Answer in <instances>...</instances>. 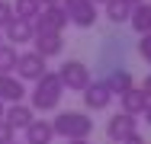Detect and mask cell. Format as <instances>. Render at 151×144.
Returning <instances> with one entry per match:
<instances>
[{
	"label": "cell",
	"instance_id": "6da1fadb",
	"mask_svg": "<svg viewBox=\"0 0 151 144\" xmlns=\"http://www.w3.org/2000/svg\"><path fill=\"white\" fill-rule=\"evenodd\" d=\"M61 96H64V83L58 80L55 71H45L29 90V106L32 112H52V109H58Z\"/></svg>",
	"mask_w": 151,
	"mask_h": 144
},
{
	"label": "cell",
	"instance_id": "7a4b0ae2",
	"mask_svg": "<svg viewBox=\"0 0 151 144\" xmlns=\"http://www.w3.org/2000/svg\"><path fill=\"white\" fill-rule=\"evenodd\" d=\"M52 128L55 135L64 138V141H81V138H90L93 135V118L87 112H58L52 118Z\"/></svg>",
	"mask_w": 151,
	"mask_h": 144
},
{
	"label": "cell",
	"instance_id": "3957f363",
	"mask_svg": "<svg viewBox=\"0 0 151 144\" xmlns=\"http://www.w3.org/2000/svg\"><path fill=\"white\" fill-rule=\"evenodd\" d=\"M64 26H68V13H64L61 3H55V6H42L39 16L32 19L35 35H61V29H64Z\"/></svg>",
	"mask_w": 151,
	"mask_h": 144
},
{
	"label": "cell",
	"instance_id": "277c9868",
	"mask_svg": "<svg viewBox=\"0 0 151 144\" xmlns=\"http://www.w3.org/2000/svg\"><path fill=\"white\" fill-rule=\"evenodd\" d=\"M58 80L64 83V90H74V93H84V86L90 83V67L84 64V61H77V58H71V61H64L58 71Z\"/></svg>",
	"mask_w": 151,
	"mask_h": 144
},
{
	"label": "cell",
	"instance_id": "5b68a950",
	"mask_svg": "<svg viewBox=\"0 0 151 144\" xmlns=\"http://www.w3.org/2000/svg\"><path fill=\"white\" fill-rule=\"evenodd\" d=\"M64 13H68V23H74L77 29H93L96 23V3L93 0H61Z\"/></svg>",
	"mask_w": 151,
	"mask_h": 144
},
{
	"label": "cell",
	"instance_id": "8992f818",
	"mask_svg": "<svg viewBox=\"0 0 151 144\" xmlns=\"http://www.w3.org/2000/svg\"><path fill=\"white\" fill-rule=\"evenodd\" d=\"M48 71V64H45V58L39 55V51H19V58H16V77L26 83V80H39L42 74Z\"/></svg>",
	"mask_w": 151,
	"mask_h": 144
},
{
	"label": "cell",
	"instance_id": "52a82bcc",
	"mask_svg": "<svg viewBox=\"0 0 151 144\" xmlns=\"http://www.w3.org/2000/svg\"><path fill=\"white\" fill-rule=\"evenodd\" d=\"M109 103H113V90L109 83L100 77V80H90V83L84 86V106L90 109V112H103V109H109Z\"/></svg>",
	"mask_w": 151,
	"mask_h": 144
},
{
	"label": "cell",
	"instance_id": "ba28073f",
	"mask_svg": "<svg viewBox=\"0 0 151 144\" xmlns=\"http://www.w3.org/2000/svg\"><path fill=\"white\" fill-rule=\"evenodd\" d=\"M135 131H138L135 115H129V112H116V115H109V122H106V138L113 144H122L125 138H132Z\"/></svg>",
	"mask_w": 151,
	"mask_h": 144
},
{
	"label": "cell",
	"instance_id": "9c48e42d",
	"mask_svg": "<svg viewBox=\"0 0 151 144\" xmlns=\"http://www.w3.org/2000/svg\"><path fill=\"white\" fill-rule=\"evenodd\" d=\"M32 38H35V29H32L29 19H10L6 26H3V42L6 45H29Z\"/></svg>",
	"mask_w": 151,
	"mask_h": 144
},
{
	"label": "cell",
	"instance_id": "30bf717a",
	"mask_svg": "<svg viewBox=\"0 0 151 144\" xmlns=\"http://www.w3.org/2000/svg\"><path fill=\"white\" fill-rule=\"evenodd\" d=\"M26 83L16 77V74H0V103L13 106V103H23L26 99Z\"/></svg>",
	"mask_w": 151,
	"mask_h": 144
},
{
	"label": "cell",
	"instance_id": "8fae6325",
	"mask_svg": "<svg viewBox=\"0 0 151 144\" xmlns=\"http://www.w3.org/2000/svg\"><path fill=\"white\" fill-rule=\"evenodd\" d=\"M32 118H35V112H32V106H26V103H13V106H6V115H3V122L16 131V128H29Z\"/></svg>",
	"mask_w": 151,
	"mask_h": 144
},
{
	"label": "cell",
	"instance_id": "7c38bea8",
	"mask_svg": "<svg viewBox=\"0 0 151 144\" xmlns=\"http://www.w3.org/2000/svg\"><path fill=\"white\" fill-rule=\"evenodd\" d=\"M55 138L58 135H55L48 118H32V125L26 128V144H52Z\"/></svg>",
	"mask_w": 151,
	"mask_h": 144
},
{
	"label": "cell",
	"instance_id": "4fadbf2b",
	"mask_svg": "<svg viewBox=\"0 0 151 144\" xmlns=\"http://www.w3.org/2000/svg\"><path fill=\"white\" fill-rule=\"evenodd\" d=\"M119 106H122V112H129V115H142L145 106H148V96H145L142 86H132V90H125L119 96Z\"/></svg>",
	"mask_w": 151,
	"mask_h": 144
},
{
	"label": "cell",
	"instance_id": "5bb4252c",
	"mask_svg": "<svg viewBox=\"0 0 151 144\" xmlns=\"http://www.w3.org/2000/svg\"><path fill=\"white\" fill-rule=\"evenodd\" d=\"M103 80L109 83L113 96H122L125 90H132V86H135V80H132V71H129V67H109V74H106Z\"/></svg>",
	"mask_w": 151,
	"mask_h": 144
},
{
	"label": "cell",
	"instance_id": "9a60e30c",
	"mask_svg": "<svg viewBox=\"0 0 151 144\" xmlns=\"http://www.w3.org/2000/svg\"><path fill=\"white\" fill-rule=\"evenodd\" d=\"M61 48H64V38H61V35H35V38H32V51H39L45 61H48V58H58Z\"/></svg>",
	"mask_w": 151,
	"mask_h": 144
},
{
	"label": "cell",
	"instance_id": "2e32d148",
	"mask_svg": "<svg viewBox=\"0 0 151 144\" xmlns=\"http://www.w3.org/2000/svg\"><path fill=\"white\" fill-rule=\"evenodd\" d=\"M129 26L135 29L138 35L151 32V3H135L132 13H129Z\"/></svg>",
	"mask_w": 151,
	"mask_h": 144
},
{
	"label": "cell",
	"instance_id": "e0dca14e",
	"mask_svg": "<svg viewBox=\"0 0 151 144\" xmlns=\"http://www.w3.org/2000/svg\"><path fill=\"white\" fill-rule=\"evenodd\" d=\"M103 6H106V19H109V23H116V26H119V23H129L132 6H129L125 0H106Z\"/></svg>",
	"mask_w": 151,
	"mask_h": 144
},
{
	"label": "cell",
	"instance_id": "ac0fdd59",
	"mask_svg": "<svg viewBox=\"0 0 151 144\" xmlns=\"http://www.w3.org/2000/svg\"><path fill=\"white\" fill-rule=\"evenodd\" d=\"M39 10H42V3H39V0H16V3H13V16H16V19H35V16H39Z\"/></svg>",
	"mask_w": 151,
	"mask_h": 144
},
{
	"label": "cell",
	"instance_id": "d6986e66",
	"mask_svg": "<svg viewBox=\"0 0 151 144\" xmlns=\"http://www.w3.org/2000/svg\"><path fill=\"white\" fill-rule=\"evenodd\" d=\"M16 58H19V51L3 42V45H0V74H13V71H16Z\"/></svg>",
	"mask_w": 151,
	"mask_h": 144
},
{
	"label": "cell",
	"instance_id": "ffe728a7",
	"mask_svg": "<svg viewBox=\"0 0 151 144\" xmlns=\"http://www.w3.org/2000/svg\"><path fill=\"white\" fill-rule=\"evenodd\" d=\"M10 19H16V16H13V3H10V0H0V29L6 26Z\"/></svg>",
	"mask_w": 151,
	"mask_h": 144
},
{
	"label": "cell",
	"instance_id": "44dd1931",
	"mask_svg": "<svg viewBox=\"0 0 151 144\" xmlns=\"http://www.w3.org/2000/svg\"><path fill=\"white\" fill-rule=\"evenodd\" d=\"M138 55H142V58L151 64V32H145V35L138 38Z\"/></svg>",
	"mask_w": 151,
	"mask_h": 144
},
{
	"label": "cell",
	"instance_id": "7402d4cb",
	"mask_svg": "<svg viewBox=\"0 0 151 144\" xmlns=\"http://www.w3.org/2000/svg\"><path fill=\"white\" fill-rule=\"evenodd\" d=\"M10 141H16V131H13V128L0 118V144H10Z\"/></svg>",
	"mask_w": 151,
	"mask_h": 144
},
{
	"label": "cell",
	"instance_id": "603a6c76",
	"mask_svg": "<svg viewBox=\"0 0 151 144\" xmlns=\"http://www.w3.org/2000/svg\"><path fill=\"white\" fill-rule=\"evenodd\" d=\"M122 144H145V138H142V135H138V131H135V135H132V138H125V141Z\"/></svg>",
	"mask_w": 151,
	"mask_h": 144
},
{
	"label": "cell",
	"instance_id": "cb8c5ba5",
	"mask_svg": "<svg viewBox=\"0 0 151 144\" xmlns=\"http://www.w3.org/2000/svg\"><path fill=\"white\" fill-rule=\"evenodd\" d=\"M142 90H145V96H148V99H151V74H148V77H145V83H142Z\"/></svg>",
	"mask_w": 151,
	"mask_h": 144
},
{
	"label": "cell",
	"instance_id": "d4e9b609",
	"mask_svg": "<svg viewBox=\"0 0 151 144\" xmlns=\"http://www.w3.org/2000/svg\"><path fill=\"white\" fill-rule=\"evenodd\" d=\"M142 115H145V122H148V128H151V99H148V106H145V112H142Z\"/></svg>",
	"mask_w": 151,
	"mask_h": 144
},
{
	"label": "cell",
	"instance_id": "484cf974",
	"mask_svg": "<svg viewBox=\"0 0 151 144\" xmlns=\"http://www.w3.org/2000/svg\"><path fill=\"white\" fill-rule=\"evenodd\" d=\"M42 6H55V3H61V0H39Z\"/></svg>",
	"mask_w": 151,
	"mask_h": 144
},
{
	"label": "cell",
	"instance_id": "4316f807",
	"mask_svg": "<svg viewBox=\"0 0 151 144\" xmlns=\"http://www.w3.org/2000/svg\"><path fill=\"white\" fill-rule=\"evenodd\" d=\"M68 144H90V138H81V141H68Z\"/></svg>",
	"mask_w": 151,
	"mask_h": 144
},
{
	"label": "cell",
	"instance_id": "83f0119b",
	"mask_svg": "<svg viewBox=\"0 0 151 144\" xmlns=\"http://www.w3.org/2000/svg\"><path fill=\"white\" fill-rule=\"evenodd\" d=\"M3 115H6V103H0V118H3Z\"/></svg>",
	"mask_w": 151,
	"mask_h": 144
},
{
	"label": "cell",
	"instance_id": "f1b7e54d",
	"mask_svg": "<svg viewBox=\"0 0 151 144\" xmlns=\"http://www.w3.org/2000/svg\"><path fill=\"white\" fill-rule=\"evenodd\" d=\"M125 3H129V6H135V3H145V0H125Z\"/></svg>",
	"mask_w": 151,
	"mask_h": 144
},
{
	"label": "cell",
	"instance_id": "f546056e",
	"mask_svg": "<svg viewBox=\"0 0 151 144\" xmlns=\"http://www.w3.org/2000/svg\"><path fill=\"white\" fill-rule=\"evenodd\" d=\"M0 45H3V29H0Z\"/></svg>",
	"mask_w": 151,
	"mask_h": 144
},
{
	"label": "cell",
	"instance_id": "4dcf8cb0",
	"mask_svg": "<svg viewBox=\"0 0 151 144\" xmlns=\"http://www.w3.org/2000/svg\"><path fill=\"white\" fill-rule=\"evenodd\" d=\"M10 144H26V141H10Z\"/></svg>",
	"mask_w": 151,
	"mask_h": 144
},
{
	"label": "cell",
	"instance_id": "1f68e13d",
	"mask_svg": "<svg viewBox=\"0 0 151 144\" xmlns=\"http://www.w3.org/2000/svg\"><path fill=\"white\" fill-rule=\"evenodd\" d=\"M93 3H106V0H93Z\"/></svg>",
	"mask_w": 151,
	"mask_h": 144
},
{
	"label": "cell",
	"instance_id": "d6a6232c",
	"mask_svg": "<svg viewBox=\"0 0 151 144\" xmlns=\"http://www.w3.org/2000/svg\"><path fill=\"white\" fill-rule=\"evenodd\" d=\"M109 144H113V141H109Z\"/></svg>",
	"mask_w": 151,
	"mask_h": 144
}]
</instances>
